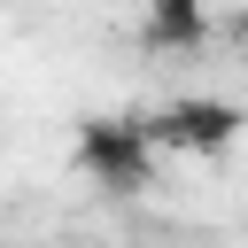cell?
<instances>
[{
    "label": "cell",
    "mask_w": 248,
    "mask_h": 248,
    "mask_svg": "<svg viewBox=\"0 0 248 248\" xmlns=\"http://www.w3.org/2000/svg\"><path fill=\"white\" fill-rule=\"evenodd\" d=\"M70 163L101 186V194H140L155 178V140L140 116H85L70 140Z\"/></svg>",
    "instance_id": "6da1fadb"
},
{
    "label": "cell",
    "mask_w": 248,
    "mask_h": 248,
    "mask_svg": "<svg viewBox=\"0 0 248 248\" xmlns=\"http://www.w3.org/2000/svg\"><path fill=\"white\" fill-rule=\"evenodd\" d=\"M140 124H147L155 155H163V147H170V155H225L248 116H240L232 101H217V93H186V101H163L155 116H140Z\"/></svg>",
    "instance_id": "7a4b0ae2"
},
{
    "label": "cell",
    "mask_w": 248,
    "mask_h": 248,
    "mask_svg": "<svg viewBox=\"0 0 248 248\" xmlns=\"http://www.w3.org/2000/svg\"><path fill=\"white\" fill-rule=\"evenodd\" d=\"M140 8H147V46L163 54L202 46V0H140Z\"/></svg>",
    "instance_id": "3957f363"
},
{
    "label": "cell",
    "mask_w": 248,
    "mask_h": 248,
    "mask_svg": "<svg viewBox=\"0 0 248 248\" xmlns=\"http://www.w3.org/2000/svg\"><path fill=\"white\" fill-rule=\"evenodd\" d=\"M232 31H240V46H248V0H240V23H232Z\"/></svg>",
    "instance_id": "277c9868"
}]
</instances>
